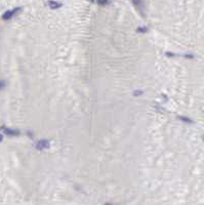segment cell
I'll use <instances>...</instances> for the list:
<instances>
[{
	"instance_id": "6da1fadb",
	"label": "cell",
	"mask_w": 204,
	"mask_h": 205,
	"mask_svg": "<svg viewBox=\"0 0 204 205\" xmlns=\"http://www.w3.org/2000/svg\"><path fill=\"white\" fill-rule=\"evenodd\" d=\"M22 10L21 7H16L13 8V9H10V10H7V12H5L3 15H2V19H3L4 21H8L10 20L12 18H13L16 13H19Z\"/></svg>"
},
{
	"instance_id": "7a4b0ae2",
	"label": "cell",
	"mask_w": 204,
	"mask_h": 205,
	"mask_svg": "<svg viewBox=\"0 0 204 205\" xmlns=\"http://www.w3.org/2000/svg\"><path fill=\"white\" fill-rule=\"evenodd\" d=\"M131 2L136 6V8L139 10V12L144 16V12H143V8H144V2L143 0H131Z\"/></svg>"
},
{
	"instance_id": "3957f363",
	"label": "cell",
	"mask_w": 204,
	"mask_h": 205,
	"mask_svg": "<svg viewBox=\"0 0 204 205\" xmlns=\"http://www.w3.org/2000/svg\"><path fill=\"white\" fill-rule=\"evenodd\" d=\"M3 131L5 132V134L10 135V137H18V135L21 134L20 130L18 129H12V128H7V127H4Z\"/></svg>"
},
{
	"instance_id": "277c9868",
	"label": "cell",
	"mask_w": 204,
	"mask_h": 205,
	"mask_svg": "<svg viewBox=\"0 0 204 205\" xmlns=\"http://www.w3.org/2000/svg\"><path fill=\"white\" fill-rule=\"evenodd\" d=\"M49 147V142L47 140H40L38 141L36 144V148L38 150H44V149L48 148Z\"/></svg>"
},
{
	"instance_id": "5b68a950",
	"label": "cell",
	"mask_w": 204,
	"mask_h": 205,
	"mask_svg": "<svg viewBox=\"0 0 204 205\" xmlns=\"http://www.w3.org/2000/svg\"><path fill=\"white\" fill-rule=\"evenodd\" d=\"M47 5L51 8V9H57V8L63 6V4L61 3V2L54 1V0H49V1L47 2Z\"/></svg>"
},
{
	"instance_id": "8992f818",
	"label": "cell",
	"mask_w": 204,
	"mask_h": 205,
	"mask_svg": "<svg viewBox=\"0 0 204 205\" xmlns=\"http://www.w3.org/2000/svg\"><path fill=\"white\" fill-rule=\"evenodd\" d=\"M92 1L99 5H108L110 3V0H92Z\"/></svg>"
},
{
	"instance_id": "52a82bcc",
	"label": "cell",
	"mask_w": 204,
	"mask_h": 205,
	"mask_svg": "<svg viewBox=\"0 0 204 205\" xmlns=\"http://www.w3.org/2000/svg\"><path fill=\"white\" fill-rule=\"evenodd\" d=\"M178 118L181 119V120H184L185 122H192L191 120H190L189 118H186V117H183V116H178Z\"/></svg>"
},
{
	"instance_id": "ba28073f",
	"label": "cell",
	"mask_w": 204,
	"mask_h": 205,
	"mask_svg": "<svg viewBox=\"0 0 204 205\" xmlns=\"http://www.w3.org/2000/svg\"><path fill=\"white\" fill-rule=\"evenodd\" d=\"M5 85H6V83L3 80H0V89H2L3 87H5Z\"/></svg>"
},
{
	"instance_id": "9c48e42d",
	"label": "cell",
	"mask_w": 204,
	"mask_h": 205,
	"mask_svg": "<svg viewBox=\"0 0 204 205\" xmlns=\"http://www.w3.org/2000/svg\"><path fill=\"white\" fill-rule=\"evenodd\" d=\"M147 30H148L147 28H139V29H137V31H139V32H146Z\"/></svg>"
},
{
	"instance_id": "30bf717a",
	"label": "cell",
	"mask_w": 204,
	"mask_h": 205,
	"mask_svg": "<svg viewBox=\"0 0 204 205\" xmlns=\"http://www.w3.org/2000/svg\"><path fill=\"white\" fill-rule=\"evenodd\" d=\"M2 140H3V137H2V135L0 134V142H2Z\"/></svg>"
},
{
	"instance_id": "8fae6325",
	"label": "cell",
	"mask_w": 204,
	"mask_h": 205,
	"mask_svg": "<svg viewBox=\"0 0 204 205\" xmlns=\"http://www.w3.org/2000/svg\"><path fill=\"white\" fill-rule=\"evenodd\" d=\"M105 205H113V204H110V203H106Z\"/></svg>"
}]
</instances>
